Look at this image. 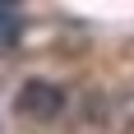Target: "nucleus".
Returning a JSON list of instances; mask_svg holds the SVG:
<instances>
[{
  "label": "nucleus",
  "instance_id": "2",
  "mask_svg": "<svg viewBox=\"0 0 134 134\" xmlns=\"http://www.w3.org/2000/svg\"><path fill=\"white\" fill-rule=\"evenodd\" d=\"M19 37H23V9L0 0V55H9L19 46Z\"/></svg>",
  "mask_w": 134,
  "mask_h": 134
},
{
  "label": "nucleus",
  "instance_id": "1",
  "mask_svg": "<svg viewBox=\"0 0 134 134\" xmlns=\"http://www.w3.org/2000/svg\"><path fill=\"white\" fill-rule=\"evenodd\" d=\"M60 107H65V93H60L55 83H46V79H28L23 93L14 97V111L28 116V120H55Z\"/></svg>",
  "mask_w": 134,
  "mask_h": 134
}]
</instances>
